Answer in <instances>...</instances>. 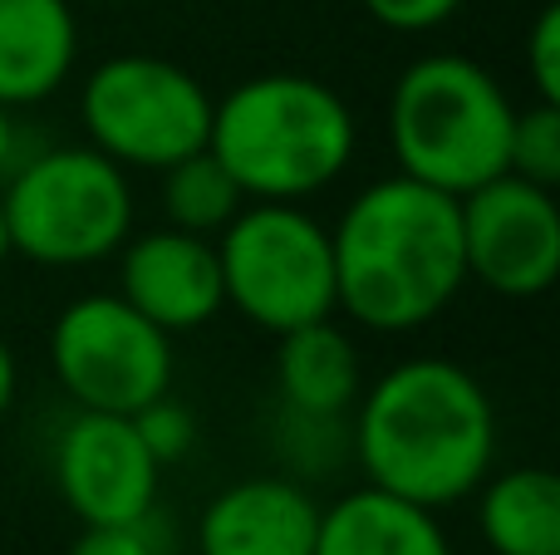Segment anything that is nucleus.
<instances>
[{"label": "nucleus", "instance_id": "obj_4", "mask_svg": "<svg viewBox=\"0 0 560 555\" xmlns=\"http://www.w3.org/2000/svg\"><path fill=\"white\" fill-rule=\"evenodd\" d=\"M516 104L492 69L438 49L418 55L388 94V147L404 177L467 197L506 173Z\"/></svg>", "mask_w": 560, "mask_h": 555}, {"label": "nucleus", "instance_id": "obj_24", "mask_svg": "<svg viewBox=\"0 0 560 555\" xmlns=\"http://www.w3.org/2000/svg\"><path fill=\"white\" fill-rule=\"evenodd\" d=\"M10 157H15V123H10V108L0 104V173H10Z\"/></svg>", "mask_w": 560, "mask_h": 555}, {"label": "nucleus", "instance_id": "obj_2", "mask_svg": "<svg viewBox=\"0 0 560 555\" xmlns=\"http://www.w3.org/2000/svg\"><path fill=\"white\" fill-rule=\"evenodd\" d=\"M335 310L374 334H408L467 285L457 197L418 177H378L329 226Z\"/></svg>", "mask_w": 560, "mask_h": 555}, {"label": "nucleus", "instance_id": "obj_22", "mask_svg": "<svg viewBox=\"0 0 560 555\" xmlns=\"http://www.w3.org/2000/svg\"><path fill=\"white\" fill-rule=\"evenodd\" d=\"M369 20H378L394 35H428V29L447 25L467 0H359Z\"/></svg>", "mask_w": 560, "mask_h": 555}, {"label": "nucleus", "instance_id": "obj_7", "mask_svg": "<svg viewBox=\"0 0 560 555\" xmlns=\"http://www.w3.org/2000/svg\"><path fill=\"white\" fill-rule=\"evenodd\" d=\"M207 84L163 55H114L89 74L79 114L89 147L138 173H163L177 157L207 147L212 133Z\"/></svg>", "mask_w": 560, "mask_h": 555}, {"label": "nucleus", "instance_id": "obj_19", "mask_svg": "<svg viewBox=\"0 0 560 555\" xmlns=\"http://www.w3.org/2000/svg\"><path fill=\"white\" fill-rule=\"evenodd\" d=\"M133 428H138V438H143V448L158 458V468L183 462L187 452H192V442H197L192 413H187L183 403H173L167 393H163V399H153L148 409L133 413Z\"/></svg>", "mask_w": 560, "mask_h": 555}, {"label": "nucleus", "instance_id": "obj_5", "mask_svg": "<svg viewBox=\"0 0 560 555\" xmlns=\"http://www.w3.org/2000/svg\"><path fill=\"white\" fill-rule=\"evenodd\" d=\"M10 251L35 265H94L133 232V187L98 147H49L10 173L0 192Z\"/></svg>", "mask_w": 560, "mask_h": 555}, {"label": "nucleus", "instance_id": "obj_17", "mask_svg": "<svg viewBox=\"0 0 560 555\" xmlns=\"http://www.w3.org/2000/svg\"><path fill=\"white\" fill-rule=\"evenodd\" d=\"M242 206H246V192L217 163L212 147H197V153L177 157L173 167H163V216L177 232L217 236Z\"/></svg>", "mask_w": 560, "mask_h": 555}, {"label": "nucleus", "instance_id": "obj_9", "mask_svg": "<svg viewBox=\"0 0 560 555\" xmlns=\"http://www.w3.org/2000/svg\"><path fill=\"white\" fill-rule=\"evenodd\" d=\"M467 281L506 300H536L560 275V202L516 173L457 197Z\"/></svg>", "mask_w": 560, "mask_h": 555}, {"label": "nucleus", "instance_id": "obj_26", "mask_svg": "<svg viewBox=\"0 0 560 555\" xmlns=\"http://www.w3.org/2000/svg\"><path fill=\"white\" fill-rule=\"evenodd\" d=\"M98 5H133V0H98Z\"/></svg>", "mask_w": 560, "mask_h": 555}, {"label": "nucleus", "instance_id": "obj_11", "mask_svg": "<svg viewBox=\"0 0 560 555\" xmlns=\"http://www.w3.org/2000/svg\"><path fill=\"white\" fill-rule=\"evenodd\" d=\"M118 295L163 334L202 330L226 305L217 241L177 226L128 236L118 246Z\"/></svg>", "mask_w": 560, "mask_h": 555}, {"label": "nucleus", "instance_id": "obj_3", "mask_svg": "<svg viewBox=\"0 0 560 555\" xmlns=\"http://www.w3.org/2000/svg\"><path fill=\"white\" fill-rule=\"evenodd\" d=\"M359 143L349 104L310 74H256L212 104L207 147L246 202H305L339 182Z\"/></svg>", "mask_w": 560, "mask_h": 555}, {"label": "nucleus", "instance_id": "obj_21", "mask_svg": "<svg viewBox=\"0 0 560 555\" xmlns=\"http://www.w3.org/2000/svg\"><path fill=\"white\" fill-rule=\"evenodd\" d=\"M69 555H163L153 517L143 521H114V527H84L74 536Z\"/></svg>", "mask_w": 560, "mask_h": 555}, {"label": "nucleus", "instance_id": "obj_18", "mask_svg": "<svg viewBox=\"0 0 560 555\" xmlns=\"http://www.w3.org/2000/svg\"><path fill=\"white\" fill-rule=\"evenodd\" d=\"M506 173L556 192V182H560V104L536 98L532 108H516L512 143H506Z\"/></svg>", "mask_w": 560, "mask_h": 555}, {"label": "nucleus", "instance_id": "obj_16", "mask_svg": "<svg viewBox=\"0 0 560 555\" xmlns=\"http://www.w3.org/2000/svg\"><path fill=\"white\" fill-rule=\"evenodd\" d=\"M477 531L492 555H560V477L551 468L487 472L477 487Z\"/></svg>", "mask_w": 560, "mask_h": 555}, {"label": "nucleus", "instance_id": "obj_23", "mask_svg": "<svg viewBox=\"0 0 560 555\" xmlns=\"http://www.w3.org/2000/svg\"><path fill=\"white\" fill-rule=\"evenodd\" d=\"M15 383H20L15 354H10V344L0 340V418H5V413H10V403H15Z\"/></svg>", "mask_w": 560, "mask_h": 555}, {"label": "nucleus", "instance_id": "obj_13", "mask_svg": "<svg viewBox=\"0 0 560 555\" xmlns=\"http://www.w3.org/2000/svg\"><path fill=\"white\" fill-rule=\"evenodd\" d=\"M79 59L69 0H0V104L30 108L59 94Z\"/></svg>", "mask_w": 560, "mask_h": 555}, {"label": "nucleus", "instance_id": "obj_10", "mask_svg": "<svg viewBox=\"0 0 560 555\" xmlns=\"http://www.w3.org/2000/svg\"><path fill=\"white\" fill-rule=\"evenodd\" d=\"M158 458L143 448L133 418L79 409L55 438V487L79 527L143 521L158 507Z\"/></svg>", "mask_w": 560, "mask_h": 555}, {"label": "nucleus", "instance_id": "obj_25", "mask_svg": "<svg viewBox=\"0 0 560 555\" xmlns=\"http://www.w3.org/2000/svg\"><path fill=\"white\" fill-rule=\"evenodd\" d=\"M5 256H10V232H5V212H0V265H5Z\"/></svg>", "mask_w": 560, "mask_h": 555}, {"label": "nucleus", "instance_id": "obj_15", "mask_svg": "<svg viewBox=\"0 0 560 555\" xmlns=\"http://www.w3.org/2000/svg\"><path fill=\"white\" fill-rule=\"evenodd\" d=\"M276 389L280 409L315 413V418H349L364 393V369L359 350L339 324L315 320L300 330L276 334Z\"/></svg>", "mask_w": 560, "mask_h": 555}, {"label": "nucleus", "instance_id": "obj_14", "mask_svg": "<svg viewBox=\"0 0 560 555\" xmlns=\"http://www.w3.org/2000/svg\"><path fill=\"white\" fill-rule=\"evenodd\" d=\"M315 555H453V541L438 511L364 482L319 507Z\"/></svg>", "mask_w": 560, "mask_h": 555}, {"label": "nucleus", "instance_id": "obj_8", "mask_svg": "<svg viewBox=\"0 0 560 555\" xmlns=\"http://www.w3.org/2000/svg\"><path fill=\"white\" fill-rule=\"evenodd\" d=\"M59 389L89 413L133 418L173 383V334L133 310L124 295H79L49 330Z\"/></svg>", "mask_w": 560, "mask_h": 555}, {"label": "nucleus", "instance_id": "obj_1", "mask_svg": "<svg viewBox=\"0 0 560 555\" xmlns=\"http://www.w3.org/2000/svg\"><path fill=\"white\" fill-rule=\"evenodd\" d=\"M349 448L369 487L443 511L467 501L492 472L497 409L472 369L418 354L359 393Z\"/></svg>", "mask_w": 560, "mask_h": 555}, {"label": "nucleus", "instance_id": "obj_20", "mask_svg": "<svg viewBox=\"0 0 560 555\" xmlns=\"http://www.w3.org/2000/svg\"><path fill=\"white\" fill-rule=\"evenodd\" d=\"M526 74L536 84V98L560 104V5H541L526 35Z\"/></svg>", "mask_w": 560, "mask_h": 555}, {"label": "nucleus", "instance_id": "obj_6", "mask_svg": "<svg viewBox=\"0 0 560 555\" xmlns=\"http://www.w3.org/2000/svg\"><path fill=\"white\" fill-rule=\"evenodd\" d=\"M222 295L256 330H300L335 315L329 226L300 202H246L217 232Z\"/></svg>", "mask_w": 560, "mask_h": 555}, {"label": "nucleus", "instance_id": "obj_12", "mask_svg": "<svg viewBox=\"0 0 560 555\" xmlns=\"http://www.w3.org/2000/svg\"><path fill=\"white\" fill-rule=\"evenodd\" d=\"M319 501L295 477H246L222 487L197 521V555H315Z\"/></svg>", "mask_w": 560, "mask_h": 555}]
</instances>
